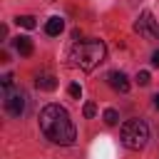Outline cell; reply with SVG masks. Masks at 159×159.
Masks as SVG:
<instances>
[{"label":"cell","instance_id":"7a4b0ae2","mask_svg":"<svg viewBox=\"0 0 159 159\" xmlns=\"http://www.w3.org/2000/svg\"><path fill=\"white\" fill-rule=\"evenodd\" d=\"M104 57H107V47H104L102 40H82V42H77V45L72 47V52H70V65L77 67V70L89 72V70H94L97 65H102Z\"/></svg>","mask_w":159,"mask_h":159},{"label":"cell","instance_id":"52a82bcc","mask_svg":"<svg viewBox=\"0 0 159 159\" xmlns=\"http://www.w3.org/2000/svg\"><path fill=\"white\" fill-rule=\"evenodd\" d=\"M107 80H109V84H112V89H114V92H122V94H124V92H129V80H127V75H124V72H109V77H107Z\"/></svg>","mask_w":159,"mask_h":159},{"label":"cell","instance_id":"8992f818","mask_svg":"<svg viewBox=\"0 0 159 159\" xmlns=\"http://www.w3.org/2000/svg\"><path fill=\"white\" fill-rule=\"evenodd\" d=\"M35 87L42 89V92H52V89L57 87V80H55V75H50V72H37V75H35Z\"/></svg>","mask_w":159,"mask_h":159},{"label":"cell","instance_id":"5bb4252c","mask_svg":"<svg viewBox=\"0 0 159 159\" xmlns=\"http://www.w3.org/2000/svg\"><path fill=\"white\" fill-rule=\"evenodd\" d=\"M137 82H139L142 87H144V84H149V82H152V77H149V72H139V75H137Z\"/></svg>","mask_w":159,"mask_h":159},{"label":"cell","instance_id":"6da1fadb","mask_svg":"<svg viewBox=\"0 0 159 159\" xmlns=\"http://www.w3.org/2000/svg\"><path fill=\"white\" fill-rule=\"evenodd\" d=\"M40 129H42V134L50 142L62 144V147H70L75 142V137H77L75 124H72L67 109L60 107V104H45L42 107V112H40Z\"/></svg>","mask_w":159,"mask_h":159},{"label":"cell","instance_id":"9c48e42d","mask_svg":"<svg viewBox=\"0 0 159 159\" xmlns=\"http://www.w3.org/2000/svg\"><path fill=\"white\" fill-rule=\"evenodd\" d=\"M62 30H65V20L62 17H50L47 25H45V32L47 35H60Z\"/></svg>","mask_w":159,"mask_h":159},{"label":"cell","instance_id":"9a60e30c","mask_svg":"<svg viewBox=\"0 0 159 159\" xmlns=\"http://www.w3.org/2000/svg\"><path fill=\"white\" fill-rule=\"evenodd\" d=\"M0 84H2V89H10V87H12V75H10V72H7V75H2Z\"/></svg>","mask_w":159,"mask_h":159},{"label":"cell","instance_id":"3957f363","mask_svg":"<svg viewBox=\"0 0 159 159\" xmlns=\"http://www.w3.org/2000/svg\"><path fill=\"white\" fill-rule=\"evenodd\" d=\"M147 139H149V127L144 119H127L122 124V144L127 149L139 152V149H144Z\"/></svg>","mask_w":159,"mask_h":159},{"label":"cell","instance_id":"7c38bea8","mask_svg":"<svg viewBox=\"0 0 159 159\" xmlns=\"http://www.w3.org/2000/svg\"><path fill=\"white\" fill-rule=\"evenodd\" d=\"M82 114H84L87 119H92V117L97 114V104H94V102H87V104L82 107Z\"/></svg>","mask_w":159,"mask_h":159},{"label":"cell","instance_id":"8fae6325","mask_svg":"<svg viewBox=\"0 0 159 159\" xmlns=\"http://www.w3.org/2000/svg\"><path fill=\"white\" fill-rule=\"evenodd\" d=\"M104 122H107L109 127H114V124L119 122V114H117V109H104Z\"/></svg>","mask_w":159,"mask_h":159},{"label":"cell","instance_id":"277c9868","mask_svg":"<svg viewBox=\"0 0 159 159\" xmlns=\"http://www.w3.org/2000/svg\"><path fill=\"white\" fill-rule=\"evenodd\" d=\"M134 30H137L139 35H144V37H154V35H159V25H157V20H154L152 12H142V17L137 20Z\"/></svg>","mask_w":159,"mask_h":159},{"label":"cell","instance_id":"5b68a950","mask_svg":"<svg viewBox=\"0 0 159 159\" xmlns=\"http://www.w3.org/2000/svg\"><path fill=\"white\" fill-rule=\"evenodd\" d=\"M5 109L10 117H20L25 112V94L22 92H7L5 94Z\"/></svg>","mask_w":159,"mask_h":159},{"label":"cell","instance_id":"ba28073f","mask_svg":"<svg viewBox=\"0 0 159 159\" xmlns=\"http://www.w3.org/2000/svg\"><path fill=\"white\" fill-rule=\"evenodd\" d=\"M15 50H17L22 57H30V55H32V50H35V45H32V40H30V37L20 35V37H15Z\"/></svg>","mask_w":159,"mask_h":159},{"label":"cell","instance_id":"30bf717a","mask_svg":"<svg viewBox=\"0 0 159 159\" xmlns=\"http://www.w3.org/2000/svg\"><path fill=\"white\" fill-rule=\"evenodd\" d=\"M15 22H17L20 27H25V30H32V27H35V17H32V15H17Z\"/></svg>","mask_w":159,"mask_h":159},{"label":"cell","instance_id":"e0dca14e","mask_svg":"<svg viewBox=\"0 0 159 159\" xmlns=\"http://www.w3.org/2000/svg\"><path fill=\"white\" fill-rule=\"evenodd\" d=\"M154 107H157V109H159V94H157V97H154Z\"/></svg>","mask_w":159,"mask_h":159},{"label":"cell","instance_id":"2e32d148","mask_svg":"<svg viewBox=\"0 0 159 159\" xmlns=\"http://www.w3.org/2000/svg\"><path fill=\"white\" fill-rule=\"evenodd\" d=\"M152 65H154V67H159V50L152 55Z\"/></svg>","mask_w":159,"mask_h":159},{"label":"cell","instance_id":"4fadbf2b","mask_svg":"<svg viewBox=\"0 0 159 159\" xmlns=\"http://www.w3.org/2000/svg\"><path fill=\"white\" fill-rule=\"evenodd\" d=\"M67 92H70V97H75V99H80V97H82V87H80L77 82H72V84L67 87Z\"/></svg>","mask_w":159,"mask_h":159}]
</instances>
